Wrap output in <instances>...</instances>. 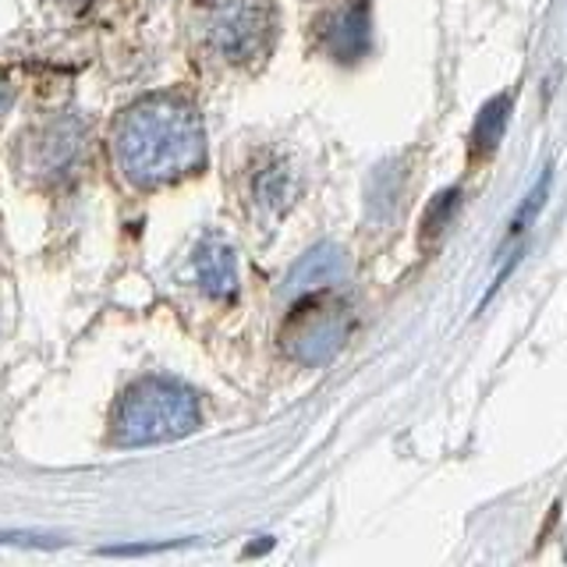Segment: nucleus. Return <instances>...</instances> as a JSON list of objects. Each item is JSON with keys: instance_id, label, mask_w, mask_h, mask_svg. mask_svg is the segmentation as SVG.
I'll return each instance as SVG.
<instances>
[{"instance_id": "nucleus-4", "label": "nucleus", "mask_w": 567, "mask_h": 567, "mask_svg": "<svg viewBox=\"0 0 567 567\" xmlns=\"http://www.w3.org/2000/svg\"><path fill=\"white\" fill-rule=\"evenodd\" d=\"M195 277L199 284L217 298H230L238 291V259L224 241H206L199 252H195Z\"/></svg>"}, {"instance_id": "nucleus-8", "label": "nucleus", "mask_w": 567, "mask_h": 567, "mask_svg": "<svg viewBox=\"0 0 567 567\" xmlns=\"http://www.w3.org/2000/svg\"><path fill=\"white\" fill-rule=\"evenodd\" d=\"M454 206H457V188H451V192L436 195V203L430 206V213H425V220H422L425 235H440V230L451 224V213H454Z\"/></svg>"}, {"instance_id": "nucleus-3", "label": "nucleus", "mask_w": 567, "mask_h": 567, "mask_svg": "<svg viewBox=\"0 0 567 567\" xmlns=\"http://www.w3.org/2000/svg\"><path fill=\"white\" fill-rule=\"evenodd\" d=\"M348 312L341 306H316L312 316H306L298 323V330L291 333V351L295 359H301L306 365H323L330 362L341 344L348 341Z\"/></svg>"}, {"instance_id": "nucleus-5", "label": "nucleus", "mask_w": 567, "mask_h": 567, "mask_svg": "<svg viewBox=\"0 0 567 567\" xmlns=\"http://www.w3.org/2000/svg\"><path fill=\"white\" fill-rule=\"evenodd\" d=\"M348 270L344 252L337 245H316L309 256H301V262L291 270L288 284L291 291H312V288H323V284L341 280Z\"/></svg>"}, {"instance_id": "nucleus-6", "label": "nucleus", "mask_w": 567, "mask_h": 567, "mask_svg": "<svg viewBox=\"0 0 567 567\" xmlns=\"http://www.w3.org/2000/svg\"><path fill=\"white\" fill-rule=\"evenodd\" d=\"M511 93H496L483 111L475 117V128H472V156H489L496 146L504 142L507 132V117H511Z\"/></svg>"}, {"instance_id": "nucleus-1", "label": "nucleus", "mask_w": 567, "mask_h": 567, "mask_svg": "<svg viewBox=\"0 0 567 567\" xmlns=\"http://www.w3.org/2000/svg\"><path fill=\"white\" fill-rule=\"evenodd\" d=\"M117 167L132 185H167L206 156V132L188 100L159 96L132 106L114 138Z\"/></svg>"}, {"instance_id": "nucleus-7", "label": "nucleus", "mask_w": 567, "mask_h": 567, "mask_svg": "<svg viewBox=\"0 0 567 567\" xmlns=\"http://www.w3.org/2000/svg\"><path fill=\"white\" fill-rule=\"evenodd\" d=\"M549 182H554V174H543V185H536V188H532L528 195H525V203H522V209L518 213H514V220L507 224V238L514 235V238H518L522 235V230H525V224L532 220V217H536V209L543 206V199H546V192H549Z\"/></svg>"}, {"instance_id": "nucleus-2", "label": "nucleus", "mask_w": 567, "mask_h": 567, "mask_svg": "<svg viewBox=\"0 0 567 567\" xmlns=\"http://www.w3.org/2000/svg\"><path fill=\"white\" fill-rule=\"evenodd\" d=\"M199 430V401L188 386L167 377H146L124 390L114 415V436L124 447L167 443Z\"/></svg>"}]
</instances>
